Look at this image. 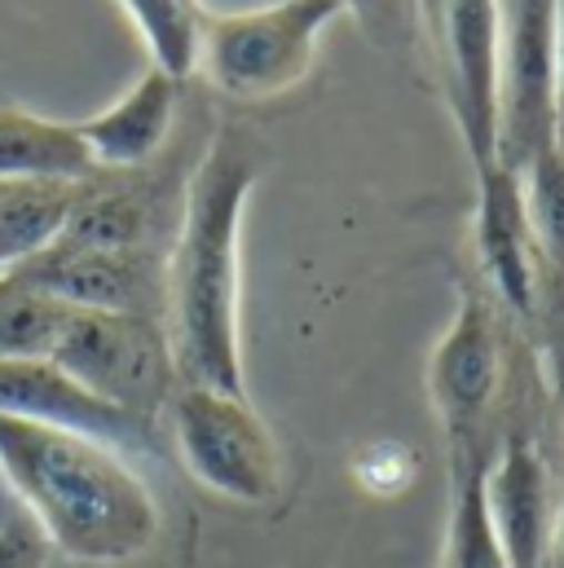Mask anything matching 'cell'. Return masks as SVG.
Instances as JSON below:
<instances>
[{"label":"cell","mask_w":564,"mask_h":568,"mask_svg":"<svg viewBox=\"0 0 564 568\" xmlns=\"http://www.w3.org/2000/svg\"><path fill=\"white\" fill-rule=\"evenodd\" d=\"M36 286L71 308L133 313L163 322V256L159 252H115V247H75L53 243L22 270L4 274Z\"/></svg>","instance_id":"30bf717a"},{"label":"cell","mask_w":564,"mask_h":568,"mask_svg":"<svg viewBox=\"0 0 564 568\" xmlns=\"http://www.w3.org/2000/svg\"><path fill=\"white\" fill-rule=\"evenodd\" d=\"M485 507L512 568H547L556 529L552 467L534 436H507L485 463Z\"/></svg>","instance_id":"8fae6325"},{"label":"cell","mask_w":564,"mask_h":568,"mask_svg":"<svg viewBox=\"0 0 564 568\" xmlns=\"http://www.w3.org/2000/svg\"><path fill=\"white\" fill-rule=\"evenodd\" d=\"M75 194L80 181H0V278L62 239Z\"/></svg>","instance_id":"9a60e30c"},{"label":"cell","mask_w":564,"mask_h":568,"mask_svg":"<svg viewBox=\"0 0 564 568\" xmlns=\"http://www.w3.org/2000/svg\"><path fill=\"white\" fill-rule=\"evenodd\" d=\"M432 36L445 71V102L476 172L498 163L503 138V58H498V0H441Z\"/></svg>","instance_id":"52a82bcc"},{"label":"cell","mask_w":564,"mask_h":568,"mask_svg":"<svg viewBox=\"0 0 564 568\" xmlns=\"http://www.w3.org/2000/svg\"><path fill=\"white\" fill-rule=\"evenodd\" d=\"M485 463H454V498L445 525V568H512L485 507Z\"/></svg>","instance_id":"e0dca14e"},{"label":"cell","mask_w":564,"mask_h":568,"mask_svg":"<svg viewBox=\"0 0 564 568\" xmlns=\"http://www.w3.org/2000/svg\"><path fill=\"white\" fill-rule=\"evenodd\" d=\"M427 393L454 449V463L490 458L476 440L485 436V424L503 393V335L485 295H459V308L427 362Z\"/></svg>","instance_id":"8992f818"},{"label":"cell","mask_w":564,"mask_h":568,"mask_svg":"<svg viewBox=\"0 0 564 568\" xmlns=\"http://www.w3.org/2000/svg\"><path fill=\"white\" fill-rule=\"evenodd\" d=\"M0 476L53 551L80 565H129L159 538V503L107 440L0 415Z\"/></svg>","instance_id":"7a4b0ae2"},{"label":"cell","mask_w":564,"mask_h":568,"mask_svg":"<svg viewBox=\"0 0 564 568\" xmlns=\"http://www.w3.org/2000/svg\"><path fill=\"white\" fill-rule=\"evenodd\" d=\"M344 13L357 18V27L366 31L371 44H380L384 53H402L411 49L415 31H420V0H340Z\"/></svg>","instance_id":"ffe728a7"},{"label":"cell","mask_w":564,"mask_h":568,"mask_svg":"<svg viewBox=\"0 0 564 568\" xmlns=\"http://www.w3.org/2000/svg\"><path fill=\"white\" fill-rule=\"evenodd\" d=\"M129 22L138 27L150 67L172 80L194 75L199 67V31H203V0H120Z\"/></svg>","instance_id":"ac0fdd59"},{"label":"cell","mask_w":564,"mask_h":568,"mask_svg":"<svg viewBox=\"0 0 564 568\" xmlns=\"http://www.w3.org/2000/svg\"><path fill=\"white\" fill-rule=\"evenodd\" d=\"M552 111H556V145H564V0L561 27H556V93H552Z\"/></svg>","instance_id":"7402d4cb"},{"label":"cell","mask_w":564,"mask_h":568,"mask_svg":"<svg viewBox=\"0 0 564 568\" xmlns=\"http://www.w3.org/2000/svg\"><path fill=\"white\" fill-rule=\"evenodd\" d=\"M556 27L561 0H498L503 58V138L498 163L521 172L538 150L556 145Z\"/></svg>","instance_id":"ba28073f"},{"label":"cell","mask_w":564,"mask_h":568,"mask_svg":"<svg viewBox=\"0 0 564 568\" xmlns=\"http://www.w3.org/2000/svg\"><path fill=\"white\" fill-rule=\"evenodd\" d=\"M93 172L75 124L0 106V181H89Z\"/></svg>","instance_id":"5bb4252c"},{"label":"cell","mask_w":564,"mask_h":568,"mask_svg":"<svg viewBox=\"0 0 564 568\" xmlns=\"http://www.w3.org/2000/svg\"><path fill=\"white\" fill-rule=\"evenodd\" d=\"M261 181V145L221 129L185 181L163 256V335L177 384L248 397L243 379V221Z\"/></svg>","instance_id":"6da1fadb"},{"label":"cell","mask_w":564,"mask_h":568,"mask_svg":"<svg viewBox=\"0 0 564 568\" xmlns=\"http://www.w3.org/2000/svg\"><path fill=\"white\" fill-rule=\"evenodd\" d=\"M0 568H49V538L31 516L0 525Z\"/></svg>","instance_id":"44dd1931"},{"label":"cell","mask_w":564,"mask_h":568,"mask_svg":"<svg viewBox=\"0 0 564 568\" xmlns=\"http://www.w3.org/2000/svg\"><path fill=\"white\" fill-rule=\"evenodd\" d=\"M0 415L71 427V432L98 436L107 445L145 440V432H150V424H141L133 415L107 406L102 397L80 388L53 362H0Z\"/></svg>","instance_id":"7c38bea8"},{"label":"cell","mask_w":564,"mask_h":568,"mask_svg":"<svg viewBox=\"0 0 564 568\" xmlns=\"http://www.w3.org/2000/svg\"><path fill=\"white\" fill-rule=\"evenodd\" d=\"M177 93L181 80L163 75L159 67H145L141 80L107 111L75 124L80 142L89 150L98 172H141L154 163L168 145L172 120H177Z\"/></svg>","instance_id":"4fadbf2b"},{"label":"cell","mask_w":564,"mask_h":568,"mask_svg":"<svg viewBox=\"0 0 564 568\" xmlns=\"http://www.w3.org/2000/svg\"><path fill=\"white\" fill-rule=\"evenodd\" d=\"M67 317L71 304L0 278V362H49Z\"/></svg>","instance_id":"d6986e66"},{"label":"cell","mask_w":564,"mask_h":568,"mask_svg":"<svg viewBox=\"0 0 564 568\" xmlns=\"http://www.w3.org/2000/svg\"><path fill=\"white\" fill-rule=\"evenodd\" d=\"M436 4H441V0H420V9H423V18H427V22H432V13H436Z\"/></svg>","instance_id":"cb8c5ba5"},{"label":"cell","mask_w":564,"mask_h":568,"mask_svg":"<svg viewBox=\"0 0 564 568\" xmlns=\"http://www.w3.org/2000/svg\"><path fill=\"white\" fill-rule=\"evenodd\" d=\"M476 181H481V194H476L472 230H476V256H481L485 283L516 322L543 326L552 313V291H547V265H543L538 239L530 230L521 172L494 163L476 172Z\"/></svg>","instance_id":"9c48e42d"},{"label":"cell","mask_w":564,"mask_h":568,"mask_svg":"<svg viewBox=\"0 0 564 568\" xmlns=\"http://www.w3.org/2000/svg\"><path fill=\"white\" fill-rule=\"evenodd\" d=\"M49 362L62 366L80 388L141 424H150L177 388L163 322L133 313L71 308Z\"/></svg>","instance_id":"5b68a950"},{"label":"cell","mask_w":564,"mask_h":568,"mask_svg":"<svg viewBox=\"0 0 564 568\" xmlns=\"http://www.w3.org/2000/svg\"><path fill=\"white\" fill-rule=\"evenodd\" d=\"M547 568H564V503L556 507V529H552V556Z\"/></svg>","instance_id":"603a6c76"},{"label":"cell","mask_w":564,"mask_h":568,"mask_svg":"<svg viewBox=\"0 0 564 568\" xmlns=\"http://www.w3.org/2000/svg\"><path fill=\"white\" fill-rule=\"evenodd\" d=\"M521 190H525L530 230L547 265V291H552L547 326H552V322H564V145L538 150L521 168Z\"/></svg>","instance_id":"2e32d148"},{"label":"cell","mask_w":564,"mask_h":568,"mask_svg":"<svg viewBox=\"0 0 564 568\" xmlns=\"http://www.w3.org/2000/svg\"><path fill=\"white\" fill-rule=\"evenodd\" d=\"M163 410L181 463L199 485L243 507H265L279 498V440L248 397L203 384H177Z\"/></svg>","instance_id":"277c9868"},{"label":"cell","mask_w":564,"mask_h":568,"mask_svg":"<svg viewBox=\"0 0 564 568\" xmlns=\"http://www.w3.org/2000/svg\"><path fill=\"white\" fill-rule=\"evenodd\" d=\"M335 13H344L340 0H274L239 13H208L194 71L234 102L279 98L309 75Z\"/></svg>","instance_id":"3957f363"}]
</instances>
